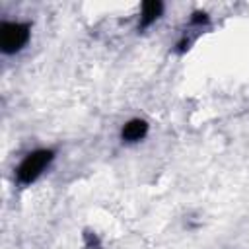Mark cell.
<instances>
[{
	"label": "cell",
	"mask_w": 249,
	"mask_h": 249,
	"mask_svg": "<svg viewBox=\"0 0 249 249\" xmlns=\"http://www.w3.org/2000/svg\"><path fill=\"white\" fill-rule=\"evenodd\" d=\"M148 132V123L142 119H130L123 128H121V138L124 142H138L146 136Z\"/></svg>",
	"instance_id": "3957f363"
},
{
	"label": "cell",
	"mask_w": 249,
	"mask_h": 249,
	"mask_svg": "<svg viewBox=\"0 0 249 249\" xmlns=\"http://www.w3.org/2000/svg\"><path fill=\"white\" fill-rule=\"evenodd\" d=\"M161 10H163V4L158 2V0L144 2V4H142V12H140L138 29H146V27H150V25L161 16Z\"/></svg>",
	"instance_id": "277c9868"
},
{
	"label": "cell",
	"mask_w": 249,
	"mask_h": 249,
	"mask_svg": "<svg viewBox=\"0 0 249 249\" xmlns=\"http://www.w3.org/2000/svg\"><path fill=\"white\" fill-rule=\"evenodd\" d=\"M86 245H88V249H99V239H97V235L95 233H86Z\"/></svg>",
	"instance_id": "8992f818"
},
{
	"label": "cell",
	"mask_w": 249,
	"mask_h": 249,
	"mask_svg": "<svg viewBox=\"0 0 249 249\" xmlns=\"http://www.w3.org/2000/svg\"><path fill=\"white\" fill-rule=\"evenodd\" d=\"M53 158H54V152H53V150H47V148L29 152V154L23 158V161L18 165V169H16V179H18V183H21V185H31V183L45 171V167L53 161Z\"/></svg>",
	"instance_id": "6da1fadb"
},
{
	"label": "cell",
	"mask_w": 249,
	"mask_h": 249,
	"mask_svg": "<svg viewBox=\"0 0 249 249\" xmlns=\"http://www.w3.org/2000/svg\"><path fill=\"white\" fill-rule=\"evenodd\" d=\"M31 27L29 23L19 21H4L0 25V45L6 54H14L23 49V45L29 41Z\"/></svg>",
	"instance_id": "7a4b0ae2"
},
{
	"label": "cell",
	"mask_w": 249,
	"mask_h": 249,
	"mask_svg": "<svg viewBox=\"0 0 249 249\" xmlns=\"http://www.w3.org/2000/svg\"><path fill=\"white\" fill-rule=\"evenodd\" d=\"M191 23L193 25H204V23H208V14L206 12H195L191 16Z\"/></svg>",
	"instance_id": "5b68a950"
},
{
	"label": "cell",
	"mask_w": 249,
	"mask_h": 249,
	"mask_svg": "<svg viewBox=\"0 0 249 249\" xmlns=\"http://www.w3.org/2000/svg\"><path fill=\"white\" fill-rule=\"evenodd\" d=\"M189 45H191V41H189V39H187V37H183V39H181V41H179V45H177V47H179V49H177V51H179V53H185V51H187V49H189Z\"/></svg>",
	"instance_id": "52a82bcc"
}]
</instances>
